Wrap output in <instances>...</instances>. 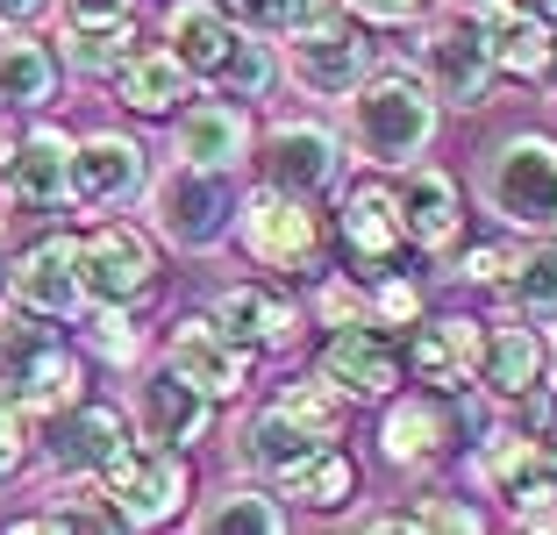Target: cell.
Masks as SVG:
<instances>
[{
	"label": "cell",
	"mask_w": 557,
	"mask_h": 535,
	"mask_svg": "<svg viewBox=\"0 0 557 535\" xmlns=\"http://www.w3.org/2000/svg\"><path fill=\"white\" fill-rule=\"evenodd\" d=\"M422 65H429V94L450 100V108H479L493 86V43L472 15H443L436 29L422 36Z\"/></svg>",
	"instance_id": "8"
},
{
	"label": "cell",
	"mask_w": 557,
	"mask_h": 535,
	"mask_svg": "<svg viewBox=\"0 0 557 535\" xmlns=\"http://www.w3.org/2000/svg\"><path fill=\"white\" fill-rule=\"evenodd\" d=\"M100 493H108L122 528H158V521H172L186 507L194 471H186L180 450H164V443H122L108 457V471H100Z\"/></svg>",
	"instance_id": "3"
},
{
	"label": "cell",
	"mask_w": 557,
	"mask_h": 535,
	"mask_svg": "<svg viewBox=\"0 0 557 535\" xmlns=\"http://www.w3.org/2000/svg\"><path fill=\"white\" fill-rule=\"evenodd\" d=\"M15 400H22V414H29V422H36V414L50 422V414H65V407H79V357L50 343V350L36 357L29 372L15 378Z\"/></svg>",
	"instance_id": "31"
},
{
	"label": "cell",
	"mask_w": 557,
	"mask_h": 535,
	"mask_svg": "<svg viewBox=\"0 0 557 535\" xmlns=\"http://www.w3.org/2000/svg\"><path fill=\"white\" fill-rule=\"evenodd\" d=\"M72 136L58 129V122H36L29 136H22L15 144V164H8V172H15V200L22 208H65L72 200Z\"/></svg>",
	"instance_id": "22"
},
{
	"label": "cell",
	"mask_w": 557,
	"mask_h": 535,
	"mask_svg": "<svg viewBox=\"0 0 557 535\" xmlns=\"http://www.w3.org/2000/svg\"><path fill=\"white\" fill-rule=\"evenodd\" d=\"M236 36L244 29H230V22L214 15V0H180V8L164 15V50H172L186 72H200V79H214V72L230 65Z\"/></svg>",
	"instance_id": "24"
},
{
	"label": "cell",
	"mask_w": 557,
	"mask_h": 535,
	"mask_svg": "<svg viewBox=\"0 0 557 535\" xmlns=\"http://www.w3.org/2000/svg\"><path fill=\"white\" fill-rule=\"evenodd\" d=\"M22 443H29V414H22V400L8 386H0V478L22 464Z\"/></svg>",
	"instance_id": "41"
},
{
	"label": "cell",
	"mask_w": 557,
	"mask_h": 535,
	"mask_svg": "<svg viewBox=\"0 0 557 535\" xmlns=\"http://www.w3.org/2000/svg\"><path fill=\"white\" fill-rule=\"evenodd\" d=\"M479 428L472 407H450V393H414V400H394L386 407V422H379V450L394 457V464L422 471L436 464L450 443H465Z\"/></svg>",
	"instance_id": "10"
},
{
	"label": "cell",
	"mask_w": 557,
	"mask_h": 535,
	"mask_svg": "<svg viewBox=\"0 0 557 535\" xmlns=\"http://www.w3.org/2000/svg\"><path fill=\"white\" fill-rule=\"evenodd\" d=\"M230 186L222 172H200V164H172V172L150 186V222L158 236H172L180 250H208L222 244V228H230Z\"/></svg>",
	"instance_id": "6"
},
{
	"label": "cell",
	"mask_w": 557,
	"mask_h": 535,
	"mask_svg": "<svg viewBox=\"0 0 557 535\" xmlns=\"http://www.w3.org/2000/svg\"><path fill=\"white\" fill-rule=\"evenodd\" d=\"M136 407H144L150 443H164V450H186V443H200V436H208V422H214V400H208V393H194L186 378H172V372L150 378Z\"/></svg>",
	"instance_id": "25"
},
{
	"label": "cell",
	"mask_w": 557,
	"mask_h": 535,
	"mask_svg": "<svg viewBox=\"0 0 557 535\" xmlns=\"http://www.w3.org/2000/svg\"><path fill=\"white\" fill-rule=\"evenodd\" d=\"M465 15L486 29L493 43V72H508V79H529L543 86L557 72V22H543L529 0H472Z\"/></svg>",
	"instance_id": "9"
},
{
	"label": "cell",
	"mask_w": 557,
	"mask_h": 535,
	"mask_svg": "<svg viewBox=\"0 0 557 535\" xmlns=\"http://www.w3.org/2000/svg\"><path fill=\"white\" fill-rule=\"evenodd\" d=\"M372 308H379V322H414L422 293H414V278H372Z\"/></svg>",
	"instance_id": "42"
},
{
	"label": "cell",
	"mask_w": 557,
	"mask_h": 535,
	"mask_svg": "<svg viewBox=\"0 0 557 535\" xmlns=\"http://www.w3.org/2000/svg\"><path fill=\"white\" fill-rule=\"evenodd\" d=\"M543 450H550V471H557V428H550V443H543Z\"/></svg>",
	"instance_id": "50"
},
{
	"label": "cell",
	"mask_w": 557,
	"mask_h": 535,
	"mask_svg": "<svg viewBox=\"0 0 557 535\" xmlns=\"http://www.w3.org/2000/svg\"><path fill=\"white\" fill-rule=\"evenodd\" d=\"M508 514H515V535H557V471L508 493Z\"/></svg>",
	"instance_id": "40"
},
{
	"label": "cell",
	"mask_w": 557,
	"mask_h": 535,
	"mask_svg": "<svg viewBox=\"0 0 557 535\" xmlns=\"http://www.w3.org/2000/svg\"><path fill=\"white\" fill-rule=\"evenodd\" d=\"M314 378L336 386L344 400H386V393L400 386V357L372 322H344L322 343V357H314Z\"/></svg>",
	"instance_id": "12"
},
{
	"label": "cell",
	"mask_w": 557,
	"mask_h": 535,
	"mask_svg": "<svg viewBox=\"0 0 557 535\" xmlns=\"http://www.w3.org/2000/svg\"><path fill=\"white\" fill-rule=\"evenodd\" d=\"M144 186V150L129 136H86L72 150V200L79 208H122Z\"/></svg>",
	"instance_id": "21"
},
{
	"label": "cell",
	"mask_w": 557,
	"mask_h": 535,
	"mask_svg": "<svg viewBox=\"0 0 557 535\" xmlns=\"http://www.w3.org/2000/svg\"><path fill=\"white\" fill-rule=\"evenodd\" d=\"M50 0H0V22H29V15H44Z\"/></svg>",
	"instance_id": "46"
},
{
	"label": "cell",
	"mask_w": 557,
	"mask_h": 535,
	"mask_svg": "<svg viewBox=\"0 0 557 535\" xmlns=\"http://www.w3.org/2000/svg\"><path fill=\"white\" fill-rule=\"evenodd\" d=\"M314 450H322V443H314V436H308V428H300L278 400H272V407H258V414H250V428H244V464H250V471H264L272 486L300 464V457H314Z\"/></svg>",
	"instance_id": "28"
},
{
	"label": "cell",
	"mask_w": 557,
	"mask_h": 535,
	"mask_svg": "<svg viewBox=\"0 0 557 535\" xmlns=\"http://www.w3.org/2000/svg\"><path fill=\"white\" fill-rule=\"evenodd\" d=\"M500 293H508V308H522V314H557V244H529L522 258H508Z\"/></svg>",
	"instance_id": "34"
},
{
	"label": "cell",
	"mask_w": 557,
	"mask_h": 535,
	"mask_svg": "<svg viewBox=\"0 0 557 535\" xmlns=\"http://www.w3.org/2000/svg\"><path fill=\"white\" fill-rule=\"evenodd\" d=\"M0 535H122V521H115V507H94V500H79V507H50V514L8 521Z\"/></svg>",
	"instance_id": "36"
},
{
	"label": "cell",
	"mask_w": 557,
	"mask_h": 535,
	"mask_svg": "<svg viewBox=\"0 0 557 535\" xmlns=\"http://www.w3.org/2000/svg\"><path fill=\"white\" fill-rule=\"evenodd\" d=\"M394 200H400V222H408L414 250H450L465 236V194H458V178L436 172V164H414L394 186Z\"/></svg>",
	"instance_id": "18"
},
{
	"label": "cell",
	"mask_w": 557,
	"mask_h": 535,
	"mask_svg": "<svg viewBox=\"0 0 557 535\" xmlns=\"http://www.w3.org/2000/svg\"><path fill=\"white\" fill-rule=\"evenodd\" d=\"M479 357H486V328L465 322V314H443V322H422L414 328V378L436 393H472L479 386Z\"/></svg>",
	"instance_id": "16"
},
{
	"label": "cell",
	"mask_w": 557,
	"mask_h": 535,
	"mask_svg": "<svg viewBox=\"0 0 557 535\" xmlns=\"http://www.w3.org/2000/svg\"><path fill=\"white\" fill-rule=\"evenodd\" d=\"M543 471H550V450H543L536 436H522V428H515V436H486V450H479V478H486L500 500L522 493L529 478H543Z\"/></svg>",
	"instance_id": "33"
},
{
	"label": "cell",
	"mask_w": 557,
	"mask_h": 535,
	"mask_svg": "<svg viewBox=\"0 0 557 535\" xmlns=\"http://www.w3.org/2000/svg\"><path fill=\"white\" fill-rule=\"evenodd\" d=\"M180 158L200 164V172H230V164L250 158V114L236 100H208L180 122Z\"/></svg>",
	"instance_id": "23"
},
{
	"label": "cell",
	"mask_w": 557,
	"mask_h": 535,
	"mask_svg": "<svg viewBox=\"0 0 557 535\" xmlns=\"http://www.w3.org/2000/svg\"><path fill=\"white\" fill-rule=\"evenodd\" d=\"M278 493L300 507H322V514H336V507H350V493H358V464H350L336 443H322L314 457H300L286 478H278Z\"/></svg>",
	"instance_id": "30"
},
{
	"label": "cell",
	"mask_w": 557,
	"mask_h": 535,
	"mask_svg": "<svg viewBox=\"0 0 557 535\" xmlns=\"http://www.w3.org/2000/svg\"><path fill=\"white\" fill-rule=\"evenodd\" d=\"M214 86H230L236 100H258V94H272V43H258V36H236L230 65L214 72Z\"/></svg>",
	"instance_id": "37"
},
{
	"label": "cell",
	"mask_w": 557,
	"mask_h": 535,
	"mask_svg": "<svg viewBox=\"0 0 557 535\" xmlns=\"http://www.w3.org/2000/svg\"><path fill=\"white\" fill-rule=\"evenodd\" d=\"M214 15L244 36H294L300 0H214Z\"/></svg>",
	"instance_id": "38"
},
{
	"label": "cell",
	"mask_w": 557,
	"mask_h": 535,
	"mask_svg": "<svg viewBox=\"0 0 557 535\" xmlns=\"http://www.w3.org/2000/svg\"><path fill=\"white\" fill-rule=\"evenodd\" d=\"M214 328H222L230 343H244L250 357H258V350H286V343L300 336V308H294V293L230 286L222 300H214Z\"/></svg>",
	"instance_id": "20"
},
{
	"label": "cell",
	"mask_w": 557,
	"mask_h": 535,
	"mask_svg": "<svg viewBox=\"0 0 557 535\" xmlns=\"http://www.w3.org/2000/svg\"><path fill=\"white\" fill-rule=\"evenodd\" d=\"M543 364H550V350H543L529 328L500 322L486 328V357H479V386L493 393V400H522V393H536Z\"/></svg>",
	"instance_id": "27"
},
{
	"label": "cell",
	"mask_w": 557,
	"mask_h": 535,
	"mask_svg": "<svg viewBox=\"0 0 557 535\" xmlns=\"http://www.w3.org/2000/svg\"><path fill=\"white\" fill-rule=\"evenodd\" d=\"M336 236H344L350 264H358L364 278H408L400 264H408V222H400V200L386 178H358L344 194V222H336Z\"/></svg>",
	"instance_id": "7"
},
{
	"label": "cell",
	"mask_w": 557,
	"mask_h": 535,
	"mask_svg": "<svg viewBox=\"0 0 557 535\" xmlns=\"http://www.w3.org/2000/svg\"><path fill=\"white\" fill-rule=\"evenodd\" d=\"M186 79H194V72H186L164 43L158 50H129V58L115 65V100L129 114H172L186 100Z\"/></svg>",
	"instance_id": "26"
},
{
	"label": "cell",
	"mask_w": 557,
	"mask_h": 535,
	"mask_svg": "<svg viewBox=\"0 0 557 535\" xmlns=\"http://www.w3.org/2000/svg\"><path fill=\"white\" fill-rule=\"evenodd\" d=\"M264 164H272V186L278 194H329L336 186V172H344V150H336V136L322 129V122H278L272 144H264Z\"/></svg>",
	"instance_id": "17"
},
{
	"label": "cell",
	"mask_w": 557,
	"mask_h": 535,
	"mask_svg": "<svg viewBox=\"0 0 557 535\" xmlns=\"http://www.w3.org/2000/svg\"><path fill=\"white\" fill-rule=\"evenodd\" d=\"M278 407L294 414L300 428H308L314 443H344V400L322 386V378H300V386H286L278 393Z\"/></svg>",
	"instance_id": "35"
},
{
	"label": "cell",
	"mask_w": 557,
	"mask_h": 535,
	"mask_svg": "<svg viewBox=\"0 0 557 535\" xmlns=\"http://www.w3.org/2000/svg\"><path fill=\"white\" fill-rule=\"evenodd\" d=\"M94 350L108 357V364H136V336H129V322H122V308H108V314H100Z\"/></svg>",
	"instance_id": "43"
},
{
	"label": "cell",
	"mask_w": 557,
	"mask_h": 535,
	"mask_svg": "<svg viewBox=\"0 0 557 535\" xmlns=\"http://www.w3.org/2000/svg\"><path fill=\"white\" fill-rule=\"evenodd\" d=\"M364 535H422V528H414V514H386V521H372Z\"/></svg>",
	"instance_id": "47"
},
{
	"label": "cell",
	"mask_w": 557,
	"mask_h": 535,
	"mask_svg": "<svg viewBox=\"0 0 557 535\" xmlns=\"http://www.w3.org/2000/svg\"><path fill=\"white\" fill-rule=\"evenodd\" d=\"M129 443V414L122 407H65V414H50L44 428V464L50 471H108V457Z\"/></svg>",
	"instance_id": "15"
},
{
	"label": "cell",
	"mask_w": 557,
	"mask_h": 535,
	"mask_svg": "<svg viewBox=\"0 0 557 535\" xmlns=\"http://www.w3.org/2000/svg\"><path fill=\"white\" fill-rule=\"evenodd\" d=\"M350 129H358V150L379 164H408L429 150L436 136V94H429L414 72H372L350 100Z\"/></svg>",
	"instance_id": "1"
},
{
	"label": "cell",
	"mask_w": 557,
	"mask_h": 535,
	"mask_svg": "<svg viewBox=\"0 0 557 535\" xmlns=\"http://www.w3.org/2000/svg\"><path fill=\"white\" fill-rule=\"evenodd\" d=\"M529 8H536V15H543V22H557V0H529Z\"/></svg>",
	"instance_id": "49"
},
{
	"label": "cell",
	"mask_w": 557,
	"mask_h": 535,
	"mask_svg": "<svg viewBox=\"0 0 557 535\" xmlns=\"http://www.w3.org/2000/svg\"><path fill=\"white\" fill-rule=\"evenodd\" d=\"M164 372L186 378V386L208 393V400H236V393L250 386V350L194 314V322H180V328H172V343H164Z\"/></svg>",
	"instance_id": "13"
},
{
	"label": "cell",
	"mask_w": 557,
	"mask_h": 535,
	"mask_svg": "<svg viewBox=\"0 0 557 535\" xmlns=\"http://www.w3.org/2000/svg\"><path fill=\"white\" fill-rule=\"evenodd\" d=\"M194 535H286V514H278L272 493H214L194 514Z\"/></svg>",
	"instance_id": "32"
},
{
	"label": "cell",
	"mask_w": 557,
	"mask_h": 535,
	"mask_svg": "<svg viewBox=\"0 0 557 535\" xmlns=\"http://www.w3.org/2000/svg\"><path fill=\"white\" fill-rule=\"evenodd\" d=\"M150 286H158V250H150L144 228L108 222L79 244V293L86 300H100V308H136V300H150Z\"/></svg>",
	"instance_id": "5"
},
{
	"label": "cell",
	"mask_w": 557,
	"mask_h": 535,
	"mask_svg": "<svg viewBox=\"0 0 557 535\" xmlns=\"http://www.w3.org/2000/svg\"><path fill=\"white\" fill-rule=\"evenodd\" d=\"M479 194L515 228H557V136H508L479 164Z\"/></svg>",
	"instance_id": "2"
},
{
	"label": "cell",
	"mask_w": 557,
	"mask_h": 535,
	"mask_svg": "<svg viewBox=\"0 0 557 535\" xmlns=\"http://www.w3.org/2000/svg\"><path fill=\"white\" fill-rule=\"evenodd\" d=\"M136 43V0H65V58L79 72H115Z\"/></svg>",
	"instance_id": "19"
},
{
	"label": "cell",
	"mask_w": 557,
	"mask_h": 535,
	"mask_svg": "<svg viewBox=\"0 0 557 535\" xmlns=\"http://www.w3.org/2000/svg\"><path fill=\"white\" fill-rule=\"evenodd\" d=\"M350 15H364V22H414L429 8V0H344Z\"/></svg>",
	"instance_id": "44"
},
{
	"label": "cell",
	"mask_w": 557,
	"mask_h": 535,
	"mask_svg": "<svg viewBox=\"0 0 557 535\" xmlns=\"http://www.w3.org/2000/svg\"><path fill=\"white\" fill-rule=\"evenodd\" d=\"M15 164V136H8V122H0V172Z\"/></svg>",
	"instance_id": "48"
},
{
	"label": "cell",
	"mask_w": 557,
	"mask_h": 535,
	"mask_svg": "<svg viewBox=\"0 0 557 535\" xmlns=\"http://www.w3.org/2000/svg\"><path fill=\"white\" fill-rule=\"evenodd\" d=\"M0 100L8 108H50L58 100V58L36 36H0Z\"/></svg>",
	"instance_id": "29"
},
{
	"label": "cell",
	"mask_w": 557,
	"mask_h": 535,
	"mask_svg": "<svg viewBox=\"0 0 557 535\" xmlns=\"http://www.w3.org/2000/svg\"><path fill=\"white\" fill-rule=\"evenodd\" d=\"M8 286H15L22 314H36V322H65L72 308H79V236H44V244H29L15 258V272H8Z\"/></svg>",
	"instance_id": "14"
},
{
	"label": "cell",
	"mask_w": 557,
	"mask_h": 535,
	"mask_svg": "<svg viewBox=\"0 0 557 535\" xmlns=\"http://www.w3.org/2000/svg\"><path fill=\"white\" fill-rule=\"evenodd\" d=\"M286 50H294L300 94H314V100H344V94H358V86L372 79V50H364V36L350 29L344 15L322 22V29H294Z\"/></svg>",
	"instance_id": "11"
},
{
	"label": "cell",
	"mask_w": 557,
	"mask_h": 535,
	"mask_svg": "<svg viewBox=\"0 0 557 535\" xmlns=\"http://www.w3.org/2000/svg\"><path fill=\"white\" fill-rule=\"evenodd\" d=\"M236 228H244V250L258 264H272V272H314V264H322V214L300 194L258 186V194L236 208Z\"/></svg>",
	"instance_id": "4"
},
{
	"label": "cell",
	"mask_w": 557,
	"mask_h": 535,
	"mask_svg": "<svg viewBox=\"0 0 557 535\" xmlns=\"http://www.w3.org/2000/svg\"><path fill=\"white\" fill-rule=\"evenodd\" d=\"M500 272H508V258H500V250H472L458 278H472V286H500Z\"/></svg>",
	"instance_id": "45"
},
{
	"label": "cell",
	"mask_w": 557,
	"mask_h": 535,
	"mask_svg": "<svg viewBox=\"0 0 557 535\" xmlns=\"http://www.w3.org/2000/svg\"><path fill=\"white\" fill-rule=\"evenodd\" d=\"M408 514H414L422 535H486V514H479L472 500H450V493H429V500H414Z\"/></svg>",
	"instance_id": "39"
}]
</instances>
